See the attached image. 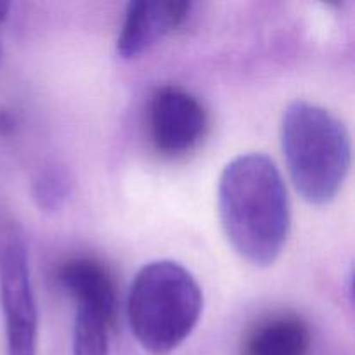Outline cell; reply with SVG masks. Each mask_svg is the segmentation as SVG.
<instances>
[{"instance_id": "1", "label": "cell", "mask_w": 355, "mask_h": 355, "mask_svg": "<svg viewBox=\"0 0 355 355\" xmlns=\"http://www.w3.org/2000/svg\"><path fill=\"white\" fill-rule=\"evenodd\" d=\"M218 217L229 245L255 267L277 260L290 234V198L276 163L260 153L229 162L218 180Z\"/></svg>"}, {"instance_id": "2", "label": "cell", "mask_w": 355, "mask_h": 355, "mask_svg": "<svg viewBox=\"0 0 355 355\" xmlns=\"http://www.w3.org/2000/svg\"><path fill=\"white\" fill-rule=\"evenodd\" d=\"M281 146L302 198L315 207L331 203L352 162V142L345 123L324 107L295 101L283 113Z\"/></svg>"}, {"instance_id": "3", "label": "cell", "mask_w": 355, "mask_h": 355, "mask_svg": "<svg viewBox=\"0 0 355 355\" xmlns=\"http://www.w3.org/2000/svg\"><path fill=\"white\" fill-rule=\"evenodd\" d=\"M203 311V293L193 274L173 260L149 262L130 284L127 314L130 329L148 352L166 355L194 331Z\"/></svg>"}, {"instance_id": "4", "label": "cell", "mask_w": 355, "mask_h": 355, "mask_svg": "<svg viewBox=\"0 0 355 355\" xmlns=\"http://www.w3.org/2000/svg\"><path fill=\"white\" fill-rule=\"evenodd\" d=\"M0 304L7 355H37L38 315L26 248L9 241L0 250Z\"/></svg>"}, {"instance_id": "5", "label": "cell", "mask_w": 355, "mask_h": 355, "mask_svg": "<svg viewBox=\"0 0 355 355\" xmlns=\"http://www.w3.org/2000/svg\"><path fill=\"white\" fill-rule=\"evenodd\" d=\"M208 127L203 104L180 87H162L149 106V132L155 148L165 156H182L193 151Z\"/></svg>"}, {"instance_id": "6", "label": "cell", "mask_w": 355, "mask_h": 355, "mask_svg": "<svg viewBox=\"0 0 355 355\" xmlns=\"http://www.w3.org/2000/svg\"><path fill=\"white\" fill-rule=\"evenodd\" d=\"M189 2L179 0H134L127 6L123 26L116 40V52L123 59L144 54L159 38L184 23Z\"/></svg>"}, {"instance_id": "7", "label": "cell", "mask_w": 355, "mask_h": 355, "mask_svg": "<svg viewBox=\"0 0 355 355\" xmlns=\"http://www.w3.org/2000/svg\"><path fill=\"white\" fill-rule=\"evenodd\" d=\"M58 281L71 298L76 309L96 312L111 326L116 319V286L110 270L92 259H73L61 266Z\"/></svg>"}, {"instance_id": "8", "label": "cell", "mask_w": 355, "mask_h": 355, "mask_svg": "<svg viewBox=\"0 0 355 355\" xmlns=\"http://www.w3.org/2000/svg\"><path fill=\"white\" fill-rule=\"evenodd\" d=\"M311 331L295 314H274L262 319L248 333L243 355H307Z\"/></svg>"}, {"instance_id": "9", "label": "cell", "mask_w": 355, "mask_h": 355, "mask_svg": "<svg viewBox=\"0 0 355 355\" xmlns=\"http://www.w3.org/2000/svg\"><path fill=\"white\" fill-rule=\"evenodd\" d=\"M111 324L96 312L76 309L73 355H107Z\"/></svg>"}, {"instance_id": "10", "label": "cell", "mask_w": 355, "mask_h": 355, "mask_svg": "<svg viewBox=\"0 0 355 355\" xmlns=\"http://www.w3.org/2000/svg\"><path fill=\"white\" fill-rule=\"evenodd\" d=\"M71 193V179L66 170L47 168L33 180V198L42 210H58Z\"/></svg>"}, {"instance_id": "11", "label": "cell", "mask_w": 355, "mask_h": 355, "mask_svg": "<svg viewBox=\"0 0 355 355\" xmlns=\"http://www.w3.org/2000/svg\"><path fill=\"white\" fill-rule=\"evenodd\" d=\"M9 9H10V3L6 2V0H0V24L7 19L9 16Z\"/></svg>"}]
</instances>
